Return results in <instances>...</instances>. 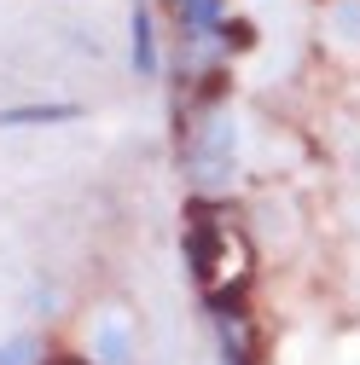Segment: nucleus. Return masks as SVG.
I'll use <instances>...</instances> for the list:
<instances>
[{
    "label": "nucleus",
    "instance_id": "f257e3e1",
    "mask_svg": "<svg viewBox=\"0 0 360 365\" xmlns=\"http://www.w3.org/2000/svg\"><path fill=\"white\" fill-rule=\"evenodd\" d=\"M59 122H81V105H6L0 128H59Z\"/></svg>",
    "mask_w": 360,
    "mask_h": 365
},
{
    "label": "nucleus",
    "instance_id": "f03ea898",
    "mask_svg": "<svg viewBox=\"0 0 360 365\" xmlns=\"http://www.w3.org/2000/svg\"><path fill=\"white\" fill-rule=\"evenodd\" d=\"M227 163H233V128H227V122H209L192 168H198V174H227Z\"/></svg>",
    "mask_w": 360,
    "mask_h": 365
},
{
    "label": "nucleus",
    "instance_id": "7ed1b4c3",
    "mask_svg": "<svg viewBox=\"0 0 360 365\" xmlns=\"http://www.w3.org/2000/svg\"><path fill=\"white\" fill-rule=\"evenodd\" d=\"M128 35H134V70H140V76H157V41H151V12H146V0L134 6Z\"/></svg>",
    "mask_w": 360,
    "mask_h": 365
},
{
    "label": "nucleus",
    "instance_id": "20e7f679",
    "mask_svg": "<svg viewBox=\"0 0 360 365\" xmlns=\"http://www.w3.org/2000/svg\"><path fill=\"white\" fill-rule=\"evenodd\" d=\"M169 6L180 12V24H186L192 35H209L221 24V0H169Z\"/></svg>",
    "mask_w": 360,
    "mask_h": 365
},
{
    "label": "nucleus",
    "instance_id": "39448f33",
    "mask_svg": "<svg viewBox=\"0 0 360 365\" xmlns=\"http://www.w3.org/2000/svg\"><path fill=\"white\" fill-rule=\"evenodd\" d=\"M99 348H105V359H111V365H122V359H128V342H122V331H116V325H105V331H99Z\"/></svg>",
    "mask_w": 360,
    "mask_h": 365
},
{
    "label": "nucleus",
    "instance_id": "423d86ee",
    "mask_svg": "<svg viewBox=\"0 0 360 365\" xmlns=\"http://www.w3.org/2000/svg\"><path fill=\"white\" fill-rule=\"evenodd\" d=\"M47 365H81V359H76V354H53Z\"/></svg>",
    "mask_w": 360,
    "mask_h": 365
}]
</instances>
